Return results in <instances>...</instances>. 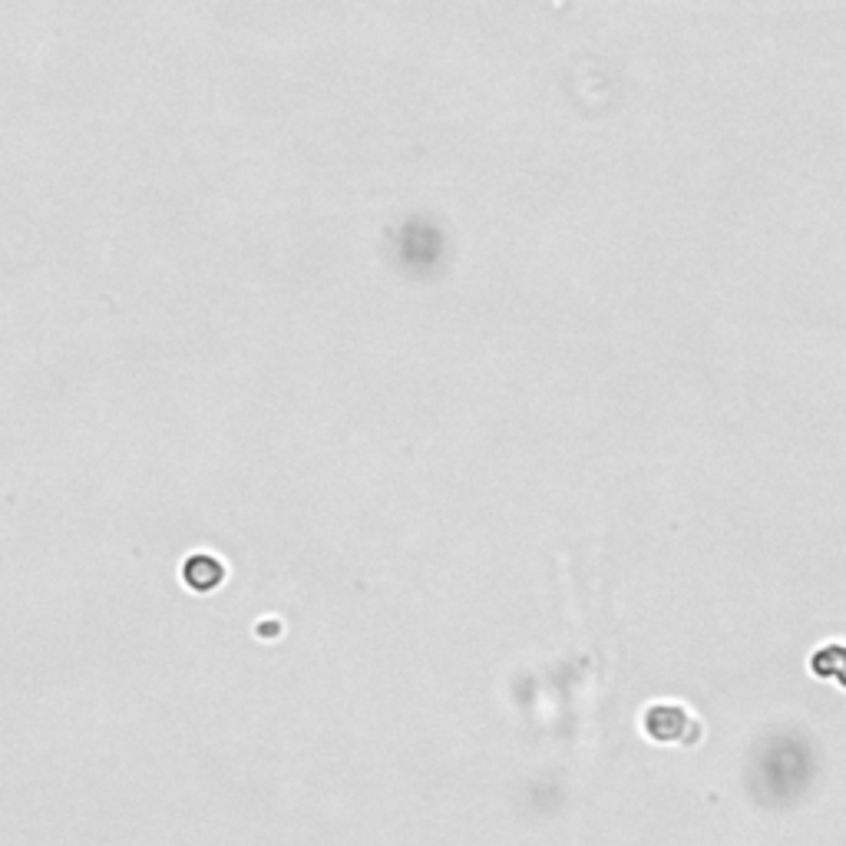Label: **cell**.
<instances>
[{
	"label": "cell",
	"instance_id": "6da1fadb",
	"mask_svg": "<svg viewBox=\"0 0 846 846\" xmlns=\"http://www.w3.org/2000/svg\"><path fill=\"white\" fill-rule=\"evenodd\" d=\"M182 576H186V582L192 585L195 592H209L215 589V585L222 582L225 576V569H222V562L219 559H212V556H192L186 566H182Z\"/></svg>",
	"mask_w": 846,
	"mask_h": 846
}]
</instances>
